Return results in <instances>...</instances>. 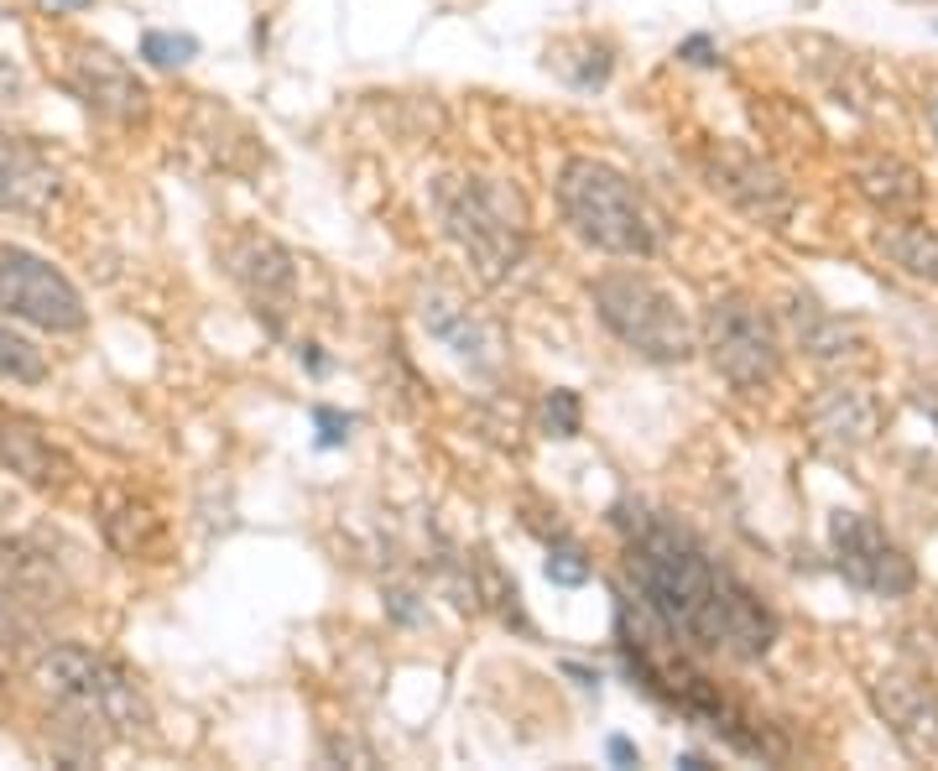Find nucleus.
Segmentation results:
<instances>
[{
	"instance_id": "nucleus-1",
	"label": "nucleus",
	"mask_w": 938,
	"mask_h": 771,
	"mask_svg": "<svg viewBox=\"0 0 938 771\" xmlns=\"http://www.w3.org/2000/svg\"><path fill=\"white\" fill-rule=\"evenodd\" d=\"M626 569L637 579L641 605L658 615L667 636H683L730 662H757L772 652L777 615L761 605L757 590H746L725 563L704 553L683 527L662 516H631Z\"/></svg>"
},
{
	"instance_id": "nucleus-2",
	"label": "nucleus",
	"mask_w": 938,
	"mask_h": 771,
	"mask_svg": "<svg viewBox=\"0 0 938 771\" xmlns=\"http://www.w3.org/2000/svg\"><path fill=\"white\" fill-rule=\"evenodd\" d=\"M559 209L569 219V230L595 245L605 256L620 261H647L658 251V224L641 203L637 183L620 167L599 157H569L559 167Z\"/></svg>"
},
{
	"instance_id": "nucleus-3",
	"label": "nucleus",
	"mask_w": 938,
	"mask_h": 771,
	"mask_svg": "<svg viewBox=\"0 0 938 771\" xmlns=\"http://www.w3.org/2000/svg\"><path fill=\"white\" fill-rule=\"evenodd\" d=\"M37 683L42 693L63 704L79 725H100L115 740H136L152 730V704L136 689V678L125 673L120 662H110L104 652L89 647H47L37 657Z\"/></svg>"
},
{
	"instance_id": "nucleus-4",
	"label": "nucleus",
	"mask_w": 938,
	"mask_h": 771,
	"mask_svg": "<svg viewBox=\"0 0 938 771\" xmlns=\"http://www.w3.org/2000/svg\"><path fill=\"white\" fill-rule=\"evenodd\" d=\"M443 235L475 261L485 282H506L527 256V214L521 198L496 178H443L433 188Z\"/></svg>"
},
{
	"instance_id": "nucleus-5",
	"label": "nucleus",
	"mask_w": 938,
	"mask_h": 771,
	"mask_svg": "<svg viewBox=\"0 0 938 771\" xmlns=\"http://www.w3.org/2000/svg\"><path fill=\"white\" fill-rule=\"evenodd\" d=\"M589 297H595L599 323L626 350L658 360V365H673V360L694 355V323L683 318L678 297L667 293V287H658L652 277H641V272H605L589 287Z\"/></svg>"
},
{
	"instance_id": "nucleus-6",
	"label": "nucleus",
	"mask_w": 938,
	"mask_h": 771,
	"mask_svg": "<svg viewBox=\"0 0 938 771\" xmlns=\"http://www.w3.org/2000/svg\"><path fill=\"white\" fill-rule=\"evenodd\" d=\"M704 350H709L719 376L740 392H761L782 371V344L772 318L740 293H725L704 308Z\"/></svg>"
},
{
	"instance_id": "nucleus-7",
	"label": "nucleus",
	"mask_w": 938,
	"mask_h": 771,
	"mask_svg": "<svg viewBox=\"0 0 938 771\" xmlns=\"http://www.w3.org/2000/svg\"><path fill=\"white\" fill-rule=\"evenodd\" d=\"M0 313L47 329V334H79L89 323L79 287L53 261L32 256L21 245H0Z\"/></svg>"
},
{
	"instance_id": "nucleus-8",
	"label": "nucleus",
	"mask_w": 938,
	"mask_h": 771,
	"mask_svg": "<svg viewBox=\"0 0 938 771\" xmlns=\"http://www.w3.org/2000/svg\"><path fill=\"white\" fill-rule=\"evenodd\" d=\"M829 548H835L839 574L850 579L856 590L876 594V599H902V594L918 590V569H913V558L886 537V527H881L876 516L835 511L829 516Z\"/></svg>"
},
{
	"instance_id": "nucleus-9",
	"label": "nucleus",
	"mask_w": 938,
	"mask_h": 771,
	"mask_svg": "<svg viewBox=\"0 0 938 771\" xmlns=\"http://www.w3.org/2000/svg\"><path fill=\"white\" fill-rule=\"evenodd\" d=\"M704 173H709V188H715L736 214H746L751 224H766V230H782L798 198H793V183L782 178L777 167L746 146H715L704 157Z\"/></svg>"
},
{
	"instance_id": "nucleus-10",
	"label": "nucleus",
	"mask_w": 938,
	"mask_h": 771,
	"mask_svg": "<svg viewBox=\"0 0 938 771\" xmlns=\"http://www.w3.org/2000/svg\"><path fill=\"white\" fill-rule=\"evenodd\" d=\"M224 266H230V277L245 293V302L256 308L261 323L266 329H282L287 313H293V302H298V266L287 256V245H277L272 235L245 230L240 240L224 245Z\"/></svg>"
},
{
	"instance_id": "nucleus-11",
	"label": "nucleus",
	"mask_w": 938,
	"mask_h": 771,
	"mask_svg": "<svg viewBox=\"0 0 938 771\" xmlns=\"http://www.w3.org/2000/svg\"><path fill=\"white\" fill-rule=\"evenodd\" d=\"M63 84L104 120L131 125V120L146 115V84H141L110 47H100V42H79V47L68 53V74H63Z\"/></svg>"
},
{
	"instance_id": "nucleus-12",
	"label": "nucleus",
	"mask_w": 938,
	"mask_h": 771,
	"mask_svg": "<svg viewBox=\"0 0 938 771\" xmlns=\"http://www.w3.org/2000/svg\"><path fill=\"white\" fill-rule=\"evenodd\" d=\"M876 714L886 730L897 735V746L913 761H938V693L913 673H886L871 683Z\"/></svg>"
},
{
	"instance_id": "nucleus-13",
	"label": "nucleus",
	"mask_w": 938,
	"mask_h": 771,
	"mask_svg": "<svg viewBox=\"0 0 938 771\" xmlns=\"http://www.w3.org/2000/svg\"><path fill=\"white\" fill-rule=\"evenodd\" d=\"M0 470L42 495H63L74 485V475H79L74 459L63 454L58 443L21 412H0Z\"/></svg>"
},
{
	"instance_id": "nucleus-14",
	"label": "nucleus",
	"mask_w": 938,
	"mask_h": 771,
	"mask_svg": "<svg viewBox=\"0 0 938 771\" xmlns=\"http://www.w3.org/2000/svg\"><path fill=\"white\" fill-rule=\"evenodd\" d=\"M808 422H814V438H819L824 449H845V454H856L865 449L881 428V401L871 386H860V381H835V386H824L814 396V407H808Z\"/></svg>"
},
{
	"instance_id": "nucleus-15",
	"label": "nucleus",
	"mask_w": 938,
	"mask_h": 771,
	"mask_svg": "<svg viewBox=\"0 0 938 771\" xmlns=\"http://www.w3.org/2000/svg\"><path fill=\"white\" fill-rule=\"evenodd\" d=\"M63 194V173L32 141L0 131V214H47Z\"/></svg>"
},
{
	"instance_id": "nucleus-16",
	"label": "nucleus",
	"mask_w": 938,
	"mask_h": 771,
	"mask_svg": "<svg viewBox=\"0 0 938 771\" xmlns=\"http://www.w3.org/2000/svg\"><path fill=\"white\" fill-rule=\"evenodd\" d=\"M787 329H793V339H798V350L814 365H860L865 360V334H860L850 318L829 313V308H819L814 297H793L787 302Z\"/></svg>"
},
{
	"instance_id": "nucleus-17",
	"label": "nucleus",
	"mask_w": 938,
	"mask_h": 771,
	"mask_svg": "<svg viewBox=\"0 0 938 771\" xmlns=\"http://www.w3.org/2000/svg\"><path fill=\"white\" fill-rule=\"evenodd\" d=\"M422 323H428V334L443 339L449 350L460 360H470V365H479V371H490L500 360V339L490 323H479L470 308H460V302H449V297H428V308H422Z\"/></svg>"
},
{
	"instance_id": "nucleus-18",
	"label": "nucleus",
	"mask_w": 938,
	"mask_h": 771,
	"mask_svg": "<svg viewBox=\"0 0 938 771\" xmlns=\"http://www.w3.org/2000/svg\"><path fill=\"white\" fill-rule=\"evenodd\" d=\"M856 188L865 203H876L881 214H913L923 209V178L918 167L902 157H865L856 162Z\"/></svg>"
},
{
	"instance_id": "nucleus-19",
	"label": "nucleus",
	"mask_w": 938,
	"mask_h": 771,
	"mask_svg": "<svg viewBox=\"0 0 938 771\" xmlns=\"http://www.w3.org/2000/svg\"><path fill=\"white\" fill-rule=\"evenodd\" d=\"M548 68L559 74L569 89H580V95H595L610 84L616 74V47L599 37H559L548 47Z\"/></svg>"
},
{
	"instance_id": "nucleus-20",
	"label": "nucleus",
	"mask_w": 938,
	"mask_h": 771,
	"mask_svg": "<svg viewBox=\"0 0 938 771\" xmlns=\"http://www.w3.org/2000/svg\"><path fill=\"white\" fill-rule=\"evenodd\" d=\"M876 251L892 261V266H897L902 277L938 287V230H928V224H913V219L881 224V230H876Z\"/></svg>"
},
{
	"instance_id": "nucleus-21",
	"label": "nucleus",
	"mask_w": 938,
	"mask_h": 771,
	"mask_svg": "<svg viewBox=\"0 0 938 771\" xmlns=\"http://www.w3.org/2000/svg\"><path fill=\"white\" fill-rule=\"evenodd\" d=\"M0 381L11 386H42L47 381V355L11 323H0Z\"/></svg>"
},
{
	"instance_id": "nucleus-22",
	"label": "nucleus",
	"mask_w": 938,
	"mask_h": 771,
	"mask_svg": "<svg viewBox=\"0 0 938 771\" xmlns=\"http://www.w3.org/2000/svg\"><path fill=\"white\" fill-rule=\"evenodd\" d=\"M141 58L152 63V68H183V63L199 58V37L194 32H146L141 37Z\"/></svg>"
},
{
	"instance_id": "nucleus-23",
	"label": "nucleus",
	"mask_w": 938,
	"mask_h": 771,
	"mask_svg": "<svg viewBox=\"0 0 938 771\" xmlns=\"http://www.w3.org/2000/svg\"><path fill=\"white\" fill-rule=\"evenodd\" d=\"M542 428H548L553 438H580V428H584L580 392H569V386H553V392L542 396Z\"/></svg>"
},
{
	"instance_id": "nucleus-24",
	"label": "nucleus",
	"mask_w": 938,
	"mask_h": 771,
	"mask_svg": "<svg viewBox=\"0 0 938 771\" xmlns=\"http://www.w3.org/2000/svg\"><path fill=\"white\" fill-rule=\"evenodd\" d=\"M548 579L563 584V590H580L584 579H589V563H584V553L574 548V542H563V548L548 553Z\"/></svg>"
},
{
	"instance_id": "nucleus-25",
	"label": "nucleus",
	"mask_w": 938,
	"mask_h": 771,
	"mask_svg": "<svg viewBox=\"0 0 938 771\" xmlns=\"http://www.w3.org/2000/svg\"><path fill=\"white\" fill-rule=\"evenodd\" d=\"M313 428H319V449H340V443H350V428H355V417H350V412H334V407H313Z\"/></svg>"
},
{
	"instance_id": "nucleus-26",
	"label": "nucleus",
	"mask_w": 938,
	"mask_h": 771,
	"mask_svg": "<svg viewBox=\"0 0 938 771\" xmlns=\"http://www.w3.org/2000/svg\"><path fill=\"white\" fill-rule=\"evenodd\" d=\"M323 756H329V761H355V767H376V751H371V746H360V740H350V735H344V740H329V746H323Z\"/></svg>"
},
{
	"instance_id": "nucleus-27",
	"label": "nucleus",
	"mask_w": 938,
	"mask_h": 771,
	"mask_svg": "<svg viewBox=\"0 0 938 771\" xmlns=\"http://www.w3.org/2000/svg\"><path fill=\"white\" fill-rule=\"evenodd\" d=\"M678 58H683V63H694V68H709V63L719 58V47L699 32V37H683V42H678Z\"/></svg>"
},
{
	"instance_id": "nucleus-28",
	"label": "nucleus",
	"mask_w": 938,
	"mask_h": 771,
	"mask_svg": "<svg viewBox=\"0 0 938 771\" xmlns=\"http://www.w3.org/2000/svg\"><path fill=\"white\" fill-rule=\"evenodd\" d=\"M26 95V79H21V68L11 58H0V104H16Z\"/></svg>"
},
{
	"instance_id": "nucleus-29",
	"label": "nucleus",
	"mask_w": 938,
	"mask_h": 771,
	"mask_svg": "<svg viewBox=\"0 0 938 771\" xmlns=\"http://www.w3.org/2000/svg\"><path fill=\"white\" fill-rule=\"evenodd\" d=\"M610 761H620V767H637L641 756H637V746H631L626 735H616V740H610Z\"/></svg>"
},
{
	"instance_id": "nucleus-30",
	"label": "nucleus",
	"mask_w": 938,
	"mask_h": 771,
	"mask_svg": "<svg viewBox=\"0 0 938 771\" xmlns=\"http://www.w3.org/2000/svg\"><path fill=\"white\" fill-rule=\"evenodd\" d=\"M298 360H308V371H313V376H323V371H329V360L319 355V344H302Z\"/></svg>"
},
{
	"instance_id": "nucleus-31",
	"label": "nucleus",
	"mask_w": 938,
	"mask_h": 771,
	"mask_svg": "<svg viewBox=\"0 0 938 771\" xmlns=\"http://www.w3.org/2000/svg\"><path fill=\"white\" fill-rule=\"evenodd\" d=\"M923 110H928V125H934V136H938V84L928 89V99H923Z\"/></svg>"
},
{
	"instance_id": "nucleus-32",
	"label": "nucleus",
	"mask_w": 938,
	"mask_h": 771,
	"mask_svg": "<svg viewBox=\"0 0 938 771\" xmlns=\"http://www.w3.org/2000/svg\"><path fill=\"white\" fill-rule=\"evenodd\" d=\"M42 5H53V11H89L95 0H42Z\"/></svg>"
}]
</instances>
